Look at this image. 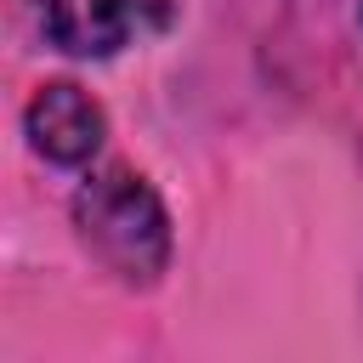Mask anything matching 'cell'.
Listing matches in <instances>:
<instances>
[{"mask_svg": "<svg viewBox=\"0 0 363 363\" xmlns=\"http://www.w3.org/2000/svg\"><path fill=\"white\" fill-rule=\"evenodd\" d=\"M74 233L79 244L130 289H147L164 278L176 233H170V210L153 193L147 176H136L130 164H108L91 170L74 187Z\"/></svg>", "mask_w": 363, "mask_h": 363, "instance_id": "obj_1", "label": "cell"}, {"mask_svg": "<svg viewBox=\"0 0 363 363\" xmlns=\"http://www.w3.org/2000/svg\"><path fill=\"white\" fill-rule=\"evenodd\" d=\"M176 0H34L45 40L68 57L102 62L170 23Z\"/></svg>", "mask_w": 363, "mask_h": 363, "instance_id": "obj_2", "label": "cell"}, {"mask_svg": "<svg viewBox=\"0 0 363 363\" xmlns=\"http://www.w3.org/2000/svg\"><path fill=\"white\" fill-rule=\"evenodd\" d=\"M23 136H28V147H34L40 159H51V164H62V170H79V164H91V159L102 153V142H108V113H102V102H96L85 85H74V79H45V85L28 96V108H23Z\"/></svg>", "mask_w": 363, "mask_h": 363, "instance_id": "obj_3", "label": "cell"}]
</instances>
